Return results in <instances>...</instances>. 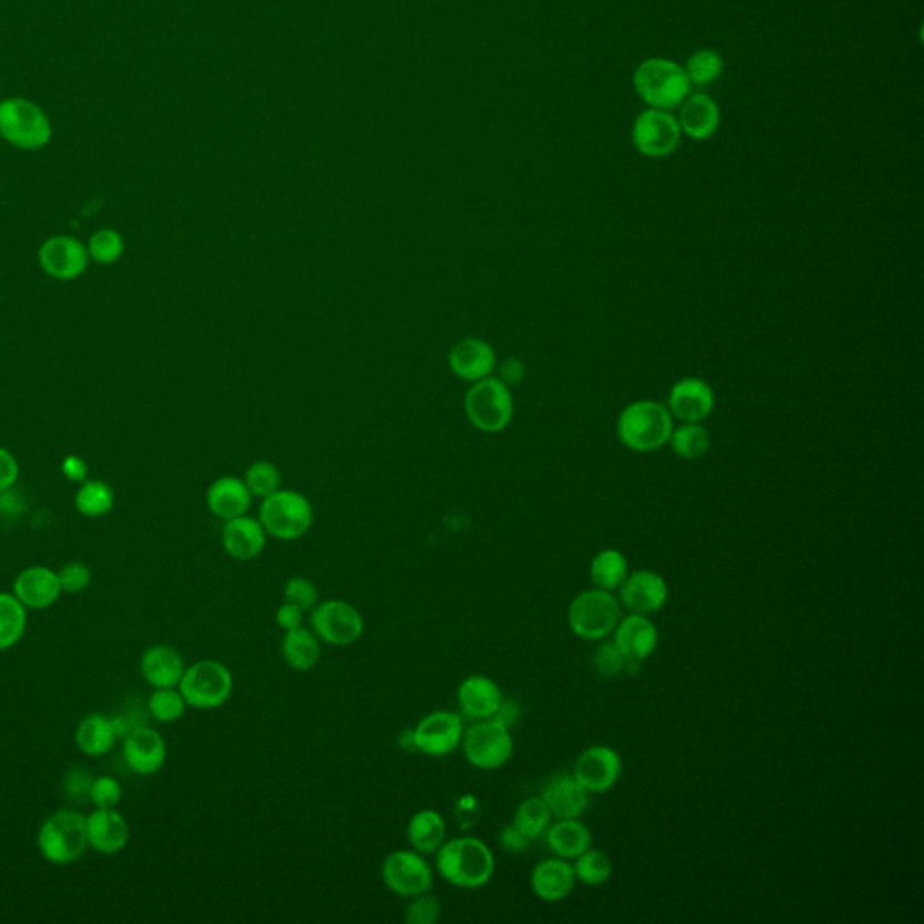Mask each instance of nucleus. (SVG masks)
<instances>
[{"label":"nucleus","instance_id":"nucleus-22","mask_svg":"<svg viewBox=\"0 0 924 924\" xmlns=\"http://www.w3.org/2000/svg\"><path fill=\"white\" fill-rule=\"evenodd\" d=\"M496 363L499 360H496L495 349L482 338H462L448 352L450 371L470 383L493 375Z\"/></svg>","mask_w":924,"mask_h":924},{"label":"nucleus","instance_id":"nucleus-53","mask_svg":"<svg viewBox=\"0 0 924 924\" xmlns=\"http://www.w3.org/2000/svg\"><path fill=\"white\" fill-rule=\"evenodd\" d=\"M499 843L510 854H522L530 847L531 840L524 833H520L513 823H508L499 833Z\"/></svg>","mask_w":924,"mask_h":924},{"label":"nucleus","instance_id":"nucleus-52","mask_svg":"<svg viewBox=\"0 0 924 924\" xmlns=\"http://www.w3.org/2000/svg\"><path fill=\"white\" fill-rule=\"evenodd\" d=\"M92 780H94V776L89 771L83 770V767H72L63 779V787H66L68 794H71L72 799H78V796L89 799Z\"/></svg>","mask_w":924,"mask_h":924},{"label":"nucleus","instance_id":"nucleus-36","mask_svg":"<svg viewBox=\"0 0 924 924\" xmlns=\"http://www.w3.org/2000/svg\"><path fill=\"white\" fill-rule=\"evenodd\" d=\"M669 446L679 459L697 461L712 446V435L703 423H681L670 433Z\"/></svg>","mask_w":924,"mask_h":924},{"label":"nucleus","instance_id":"nucleus-38","mask_svg":"<svg viewBox=\"0 0 924 924\" xmlns=\"http://www.w3.org/2000/svg\"><path fill=\"white\" fill-rule=\"evenodd\" d=\"M74 508L86 519H101L114 508V491L107 482L86 479L74 495Z\"/></svg>","mask_w":924,"mask_h":924},{"label":"nucleus","instance_id":"nucleus-6","mask_svg":"<svg viewBox=\"0 0 924 924\" xmlns=\"http://www.w3.org/2000/svg\"><path fill=\"white\" fill-rule=\"evenodd\" d=\"M0 138L14 149L33 150L48 147L53 138V127L42 107L28 98L0 100Z\"/></svg>","mask_w":924,"mask_h":924},{"label":"nucleus","instance_id":"nucleus-24","mask_svg":"<svg viewBox=\"0 0 924 924\" xmlns=\"http://www.w3.org/2000/svg\"><path fill=\"white\" fill-rule=\"evenodd\" d=\"M612 634L614 645L629 663H643L649 660L660 643L657 626L649 617L632 612L629 616L621 617Z\"/></svg>","mask_w":924,"mask_h":924},{"label":"nucleus","instance_id":"nucleus-12","mask_svg":"<svg viewBox=\"0 0 924 924\" xmlns=\"http://www.w3.org/2000/svg\"><path fill=\"white\" fill-rule=\"evenodd\" d=\"M309 623L318 640L338 649L354 645L365 632V620L358 606L340 597L320 600L309 612Z\"/></svg>","mask_w":924,"mask_h":924},{"label":"nucleus","instance_id":"nucleus-31","mask_svg":"<svg viewBox=\"0 0 924 924\" xmlns=\"http://www.w3.org/2000/svg\"><path fill=\"white\" fill-rule=\"evenodd\" d=\"M404 834L410 848L423 856H433L448 840L446 820L435 808H419L410 816Z\"/></svg>","mask_w":924,"mask_h":924},{"label":"nucleus","instance_id":"nucleus-2","mask_svg":"<svg viewBox=\"0 0 924 924\" xmlns=\"http://www.w3.org/2000/svg\"><path fill=\"white\" fill-rule=\"evenodd\" d=\"M674 426L675 419L666 404L641 400L621 410L616 433L620 443L632 452L649 453L669 444Z\"/></svg>","mask_w":924,"mask_h":924},{"label":"nucleus","instance_id":"nucleus-40","mask_svg":"<svg viewBox=\"0 0 924 924\" xmlns=\"http://www.w3.org/2000/svg\"><path fill=\"white\" fill-rule=\"evenodd\" d=\"M187 710V701L179 689H154L147 699V712L150 719L163 722V724H172L184 717Z\"/></svg>","mask_w":924,"mask_h":924},{"label":"nucleus","instance_id":"nucleus-48","mask_svg":"<svg viewBox=\"0 0 924 924\" xmlns=\"http://www.w3.org/2000/svg\"><path fill=\"white\" fill-rule=\"evenodd\" d=\"M592 663L597 674L606 679L617 677L621 672H625L626 666V660L614 645V641H605L603 645L597 646Z\"/></svg>","mask_w":924,"mask_h":924},{"label":"nucleus","instance_id":"nucleus-44","mask_svg":"<svg viewBox=\"0 0 924 924\" xmlns=\"http://www.w3.org/2000/svg\"><path fill=\"white\" fill-rule=\"evenodd\" d=\"M87 251L97 264L111 265L123 257L125 241H123L120 231L103 228V230L92 233L89 244H87Z\"/></svg>","mask_w":924,"mask_h":924},{"label":"nucleus","instance_id":"nucleus-8","mask_svg":"<svg viewBox=\"0 0 924 924\" xmlns=\"http://www.w3.org/2000/svg\"><path fill=\"white\" fill-rule=\"evenodd\" d=\"M188 707L199 712H212L230 701L233 693V674L227 664L217 660H199L187 664L179 681Z\"/></svg>","mask_w":924,"mask_h":924},{"label":"nucleus","instance_id":"nucleus-11","mask_svg":"<svg viewBox=\"0 0 924 924\" xmlns=\"http://www.w3.org/2000/svg\"><path fill=\"white\" fill-rule=\"evenodd\" d=\"M464 719L452 710H435L419 719L406 732L409 751H418L430 759H444L461 747L464 735Z\"/></svg>","mask_w":924,"mask_h":924},{"label":"nucleus","instance_id":"nucleus-1","mask_svg":"<svg viewBox=\"0 0 924 924\" xmlns=\"http://www.w3.org/2000/svg\"><path fill=\"white\" fill-rule=\"evenodd\" d=\"M433 857L439 876L461 891L482 888L495 874L493 852L475 836L450 837Z\"/></svg>","mask_w":924,"mask_h":924},{"label":"nucleus","instance_id":"nucleus-55","mask_svg":"<svg viewBox=\"0 0 924 924\" xmlns=\"http://www.w3.org/2000/svg\"><path fill=\"white\" fill-rule=\"evenodd\" d=\"M60 468H62L63 476L69 482H77V484H82L87 479V472H89L86 459L78 458V455H68L63 459Z\"/></svg>","mask_w":924,"mask_h":924},{"label":"nucleus","instance_id":"nucleus-41","mask_svg":"<svg viewBox=\"0 0 924 924\" xmlns=\"http://www.w3.org/2000/svg\"><path fill=\"white\" fill-rule=\"evenodd\" d=\"M573 868L576 881L587 886L605 885L612 876L611 857L606 856L605 852L600 851V848L591 847L580 854Z\"/></svg>","mask_w":924,"mask_h":924},{"label":"nucleus","instance_id":"nucleus-29","mask_svg":"<svg viewBox=\"0 0 924 924\" xmlns=\"http://www.w3.org/2000/svg\"><path fill=\"white\" fill-rule=\"evenodd\" d=\"M677 121L681 132L690 140H710L721 125V111L712 97L704 92H690L679 106Z\"/></svg>","mask_w":924,"mask_h":924},{"label":"nucleus","instance_id":"nucleus-54","mask_svg":"<svg viewBox=\"0 0 924 924\" xmlns=\"http://www.w3.org/2000/svg\"><path fill=\"white\" fill-rule=\"evenodd\" d=\"M303 617H305V612L288 602L280 603L279 609L274 612V623L282 632L293 631V629L302 626Z\"/></svg>","mask_w":924,"mask_h":924},{"label":"nucleus","instance_id":"nucleus-46","mask_svg":"<svg viewBox=\"0 0 924 924\" xmlns=\"http://www.w3.org/2000/svg\"><path fill=\"white\" fill-rule=\"evenodd\" d=\"M282 596L284 602L293 603V605L302 609L305 614L313 611L314 606L320 602V591H318L317 583L305 576L289 578L282 589Z\"/></svg>","mask_w":924,"mask_h":924},{"label":"nucleus","instance_id":"nucleus-18","mask_svg":"<svg viewBox=\"0 0 924 924\" xmlns=\"http://www.w3.org/2000/svg\"><path fill=\"white\" fill-rule=\"evenodd\" d=\"M666 409L679 423H703L715 409V394L701 378H681L670 389Z\"/></svg>","mask_w":924,"mask_h":924},{"label":"nucleus","instance_id":"nucleus-23","mask_svg":"<svg viewBox=\"0 0 924 924\" xmlns=\"http://www.w3.org/2000/svg\"><path fill=\"white\" fill-rule=\"evenodd\" d=\"M87 842L89 848L103 856L120 854L130 842L129 822L116 808L94 807L87 814Z\"/></svg>","mask_w":924,"mask_h":924},{"label":"nucleus","instance_id":"nucleus-34","mask_svg":"<svg viewBox=\"0 0 924 924\" xmlns=\"http://www.w3.org/2000/svg\"><path fill=\"white\" fill-rule=\"evenodd\" d=\"M545 843L554 856L563 860H576L580 854L592 847V834L580 818L556 820L545 831Z\"/></svg>","mask_w":924,"mask_h":924},{"label":"nucleus","instance_id":"nucleus-27","mask_svg":"<svg viewBox=\"0 0 924 924\" xmlns=\"http://www.w3.org/2000/svg\"><path fill=\"white\" fill-rule=\"evenodd\" d=\"M187 663L179 650L170 645H152L140 660L141 677L154 689H178Z\"/></svg>","mask_w":924,"mask_h":924},{"label":"nucleus","instance_id":"nucleus-42","mask_svg":"<svg viewBox=\"0 0 924 924\" xmlns=\"http://www.w3.org/2000/svg\"><path fill=\"white\" fill-rule=\"evenodd\" d=\"M690 86H710L721 78L724 62L721 54L713 49H699L683 66Z\"/></svg>","mask_w":924,"mask_h":924},{"label":"nucleus","instance_id":"nucleus-39","mask_svg":"<svg viewBox=\"0 0 924 924\" xmlns=\"http://www.w3.org/2000/svg\"><path fill=\"white\" fill-rule=\"evenodd\" d=\"M551 822H553V814H551V808L548 807L544 799L542 796H531L516 807L511 823L519 828L520 833H524L533 842V840L544 836Z\"/></svg>","mask_w":924,"mask_h":924},{"label":"nucleus","instance_id":"nucleus-51","mask_svg":"<svg viewBox=\"0 0 924 924\" xmlns=\"http://www.w3.org/2000/svg\"><path fill=\"white\" fill-rule=\"evenodd\" d=\"M19 461L10 450L0 446V493L13 490L14 484L19 481Z\"/></svg>","mask_w":924,"mask_h":924},{"label":"nucleus","instance_id":"nucleus-4","mask_svg":"<svg viewBox=\"0 0 924 924\" xmlns=\"http://www.w3.org/2000/svg\"><path fill=\"white\" fill-rule=\"evenodd\" d=\"M634 91L650 109L672 111L690 94V82L683 66L669 58H649L635 68Z\"/></svg>","mask_w":924,"mask_h":924},{"label":"nucleus","instance_id":"nucleus-28","mask_svg":"<svg viewBox=\"0 0 924 924\" xmlns=\"http://www.w3.org/2000/svg\"><path fill=\"white\" fill-rule=\"evenodd\" d=\"M540 796L556 820L580 818L589 807V791L574 779L573 773L554 775Z\"/></svg>","mask_w":924,"mask_h":924},{"label":"nucleus","instance_id":"nucleus-15","mask_svg":"<svg viewBox=\"0 0 924 924\" xmlns=\"http://www.w3.org/2000/svg\"><path fill=\"white\" fill-rule=\"evenodd\" d=\"M91 257L87 245L80 239L71 235L49 237L39 250V264L43 273L51 279L77 280L86 273Z\"/></svg>","mask_w":924,"mask_h":924},{"label":"nucleus","instance_id":"nucleus-33","mask_svg":"<svg viewBox=\"0 0 924 924\" xmlns=\"http://www.w3.org/2000/svg\"><path fill=\"white\" fill-rule=\"evenodd\" d=\"M280 655L289 669L300 674L313 670L322 655V641L311 631V626H299L284 632L280 641Z\"/></svg>","mask_w":924,"mask_h":924},{"label":"nucleus","instance_id":"nucleus-9","mask_svg":"<svg viewBox=\"0 0 924 924\" xmlns=\"http://www.w3.org/2000/svg\"><path fill=\"white\" fill-rule=\"evenodd\" d=\"M623 617L620 597L612 591L592 589L574 597L568 611V623L580 640L600 641L611 635Z\"/></svg>","mask_w":924,"mask_h":924},{"label":"nucleus","instance_id":"nucleus-19","mask_svg":"<svg viewBox=\"0 0 924 924\" xmlns=\"http://www.w3.org/2000/svg\"><path fill=\"white\" fill-rule=\"evenodd\" d=\"M669 600V585L664 578L650 569L629 574L621 583L620 602L632 614L649 616L660 612Z\"/></svg>","mask_w":924,"mask_h":924},{"label":"nucleus","instance_id":"nucleus-43","mask_svg":"<svg viewBox=\"0 0 924 924\" xmlns=\"http://www.w3.org/2000/svg\"><path fill=\"white\" fill-rule=\"evenodd\" d=\"M245 486L250 490L253 499H265V496L273 495L274 491L282 488V473L279 466L270 461H257L245 470L244 479Z\"/></svg>","mask_w":924,"mask_h":924},{"label":"nucleus","instance_id":"nucleus-14","mask_svg":"<svg viewBox=\"0 0 924 924\" xmlns=\"http://www.w3.org/2000/svg\"><path fill=\"white\" fill-rule=\"evenodd\" d=\"M681 138L683 132L677 118L670 111L646 109L632 125V144L645 158H669L679 149Z\"/></svg>","mask_w":924,"mask_h":924},{"label":"nucleus","instance_id":"nucleus-3","mask_svg":"<svg viewBox=\"0 0 924 924\" xmlns=\"http://www.w3.org/2000/svg\"><path fill=\"white\" fill-rule=\"evenodd\" d=\"M40 856L51 865H71L89 848L87 816L74 808H58L49 814L37 834Z\"/></svg>","mask_w":924,"mask_h":924},{"label":"nucleus","instance_id":"nucleus-20","mask_svg":"<svg viewBox=\"0 0 924 924\" xmlns=\"http://www.w3.org/2000/svg\"><path fill=\"white\" fill-rule=\"evenodd\" d=\"M502 699H504V693L501 686L490 675H468L458 686L459 713L468 721H486V719L495 717Z\"/></svg>","mask_w":924,"mask_h":924},{"label":"nucleus","instance_id":"nucleus-45","mask_svg":"<svg viewBox=\"0 0 924 924\" xmlns=\"http://www.w3.org/2000/svg\"><path fill=\"white\" fill-rule=\"evenodd\" d=\"M404 906L403 920L406 924H435L441 920L443 906L441 901L432 895V891L410 897Z\"/></svg>","mask_w":924,"mask_h":924},{"label":"nucleus","instance_id":"nucleus-26","mask_svg":"<svg viewBox=\"0 0 924 924\" xmlns=\"http://www.w3.org/2000/svg\"><path fill=\"white\" fill-rule=\"evenodd\" d=\"M530 885L540 901L560 903L569 897L576 885L573 865L559 856L542 860L531 871Z\"/></svg>","mask_w":924,"mask_h":924},{"label":"nucleus","instance_id":"nucleus-16","mask_svg":"<svg viewBox=\"0 0 924 924\" xmlns=\"http://www.w3.org/2000/svg\"><path fill=\"white\" fill-rule=\"evenodd\" d=\"M167 755L169 751L163 735L149 724L132 727L123 736V761L134 775H155L163 770Z\"/></svg>","mask_w":924,"mask_h":924},{"label":"nucleus","instance_id":"nucleus-17","mask_svg":"<svg viewBox=\"0 0 924 924\" xmlns=\"http://www.w3.org/2000/svg\"><path fill=\"white\" fill-rule=\"evenodd\" d=\"M621 756L611 746H591L574 762L573 775L589 793H606L621 776Z\"/></svg>","mask_w":924,"mask_h":924},{"label":"nucleus","instance_id":"nucleus-30","mask_svg":"<svg viewBox=\"0 0 924 924\" xmlns=\"http://www.w3.org/2000/svg\"><path fill=\"white\" fill-rule=\"evenodd\" d=\"M253 495L239 476H221L207 491V505L217 519L231 520L250 511Z\"/></svg>","mask_w":924,"mask_h":924},{"label":"nucleus","instance_id":"nucleus-7","mask_svg":"<svg viewBox=\"0 0 924 924\" xmlns=\"http://www.w3.org/2000/svg\"><path fill=\"white\" fill-rule=\"evenodd\" d=\"M464 412L473 429L499 433L508 429L515 414L511 389L496 375L475 381L464 395Z\"/></svg>","mask_w":924,"mask_h":924},{"label":"nucleus","instance_id":"nucleus-21","mask_svg":"<svg viewBox=\"0 0 924 924\" xmlns=\"http://www.w3.org/2000/svg\"><path fill=\"white\" fill-rule=\"evenodd\" d=\"M13 594L28 611H46L62 596V585L53 569L29 565L14 578Z\"/></svg>","mask_w":924,"mask_h":924},{"label":"nucleus","instance_id":"nucleus-49","mask_svg":"<svg viewBox=\"0 0 924 924\" xmlns=\"http://www.w3.org/2000/svg\"><path fill=\"white\" fill-rule=\"evenodd\" d=\"M58 578H60L62 592H68V594H80V592L86 591V589L91 585L92 571L87 563L72 560V562L66 563V565L58 571Z\"/></svg>","mask_w":924,"mask_h":924},{"label":"nucleus","instance_id":"nucleus-35","mask_svg":"<svg viewBox=\"0 0 924 924\" xmlns=\"http://www.w3.org/2000/svg\"><path fill=\"white\" fill-rule=\"evenodd\" d=\"M28 612L13 592H0V650L19 645L28 629Z\"/></svg>","mask_w":924,"mask_h":924},{"label":"nucleus","instance_id":"nucleus-56","mask_svg":"<svg viewBox=\"0 0 924 924\" xmlns=\"http://www.w3.org/2000/svg\"><path fill=\"white\" fill-rule=\"evenodd\" d=\"M520 719V704L515 699H502L501 707L493 721L501 722L505 727H513Z\"/></svg>","mask_w":924,"mask_h":924},{"label":"nucleus","instance_id":"nucleus-10","mask_svg":"<svg viewBox=\"0 0 924 924\" xmlns=\"http://www.w3.org/2000/svg\"><path fill=\"white\" fill-rule=\"evenodd\" d=\"M461 750L464 761L475 770L496 771L511 761L515 742L510 727L493 719H486L472 722L470 726L464 727Z\"/></svg>","mask_w":924,"mask_h":924},{"label":"nucleus","instance_id":"nucleus-37","mask_svg":"<svg viewBox=\"0 0 924 924\" xmlns=\"http://www.w3.org/2000/svg\"><path fill=\"white\" fill-rule=\"evenodd\" d=\"M629 576V562L617 549H603L592 559L591 580L596 589L614 591Z\"/></svg>","mask_w":924,"mask_h":924},{"label":"nucleus","instance_id":"nucleus-32","mask_svg":"<svg viewBox=\"0 0 924 924\" xmlns=\"http://www.w3.org/2000/svg\"><path fill=\"white\" fill-rule=\"evenodd\" d=\"M120 735L116 730L114 719L106 713H89L78 722L74 742L83 755L98 759L112 751Z\"/></svg>","mask_w":924,"mask_h":924},{"label":"nucleus","instance_id":"nucleus-25","mask_svg":"<svg viewBox=\"0 0 924 924\" xmlns=\"http://www.w3.org/2000/svg\"><path fill=\"white\" fill-rule=\"evenodd\" d=\"M268 533L259 519L241 515L227 520L222 528V548L237 562H251L264 553Z\"/></svg>","mask_w":924,"mask_h":924},{"label":"nucleus","instance_id":"nucleus-5","mask_svg":"<svg viewBox=\"0 0 924 924\" xmlns=\"http://www.w3.org/2000/svg\"><path fill=\"white\" fill-rule=\"evenodd\" d=\"M259 520L271 539L294 542L313 528V504L300 491L280 488L273 495L262 499Z\"/></svg>","mask_w":924,"mask_h":924},{"label":"nucleus","instance_id":"nucleus-47","mask_svg":"<svg viewBox=\"0 0 924 924\" xmlns=\"http://www.w3.org/2000/svg\"><path fill=\"white\" fill-rule=\"evenodd\" d=\"M123 799V787L120 782L111 775L94 776L92 780L89 800L98 808H116Z\"/></svg>","mask_w":924,"mask_h":924},{"label":"nucleus","instance_id":"nucleus-13","mask_svg":"<svg viewBox=\"0 0 924 924\" xmlns=\"http://www.w3.org/2000/svg\"><path fill=\"white\" fill-rule=\"evenodd\" d=\"M381 881L392 894L410 900L432 891L433 868L414 848H400L386 854L381 863Z\"/></svg>","mask_w":924,"mask_h":924},{"label":"nucleus","instance_id":"nucleus-50","mask_svg":"<svg viewBox=\"0 0 924 924\" xmlns=\"http://www.w3.org/2000/svg\"><path fill=\"white\" fill-rule=\"evenodd\" d=\"M496 378L504 383V385L516 386L525 380L528 369L525 363L519 358H505L501 363H496Z\"/></svg>","mask_w":924,"mask_h":924}]
</instances>
